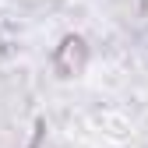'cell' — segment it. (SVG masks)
Here are the masks:
<instances>
[{
    "label": "cell",
    "instance_id": "cell-1",
    "mask_svg": "<svg viewBox=\"0 0 148 148\" xmlns=\"http://www.w3.org/2000/svg\"><path fill=\"white\" fill-rule=\"evenodd\" d=\"M88 64V42L81 35H64L60 46L53 49V71L60 78H78Z\"/></svg>",
    "mask_w": 148,
    "mask_h": 148
}]
</instances>
